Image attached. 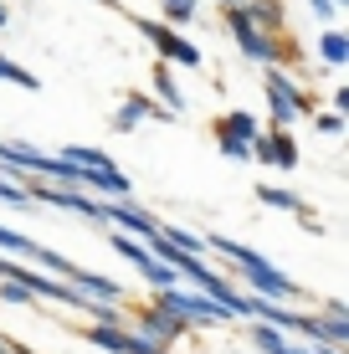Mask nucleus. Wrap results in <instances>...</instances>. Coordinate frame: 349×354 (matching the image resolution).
<instances>
[{
	"instance_id": "f257e3e1",
	"label": "nucleus",
	"mask_w": 349,
	"mask_h": 354,
	"mask_svg": "<svg viewBox=\"0 0 349 354\" xmlns=\"http://www.w3.org/2000/svg\"><path fill=\"white\" fill-rule=\"evenodd\" d=\"M262 88H267V113H272V129H293L298 118L314 108V93H303L287 72L267 67V77H262Z\"/></svg>"
},
{
	"instance_id": "f03ea898",
	"label": "nucleus",
	"mask_w": 349,
	"mask_h": 354,
	"mask_svg": "<svg viewBox=\"0 0 349 354\" xmlns=\"http://www.w3.org/2000/svg\"><path fill=\"white\" fill-rule=\"evenodd\" d=\"M149 308L170 313V319H180L185 328H211V324H226V313L216 308L211 298H200V292H180V288L154 292V303H149Z\"/></svg>"
},
{
	"instance_id": "7ed1b4c3",
	"label": "nucleus",
	"mask_w": 349,
	"mask_h": 354,
	"mask_svg": "<svg viewBox=\"0 0 349 354\" xmlns=\"http://www.w3.org/2000/svg\"><path fill=\"white\" fill-rule=\"evenodd\" d=\"M134 26L144 31V41L160 52V62H170V67H200V46H190L180 31L160 26V21H144V16H134Z\"/></svg>"
},
{
	"instance_id": "20e7f679",
	"label": "nucleus",
	"mask_w": 349,
	"mask_h": 354,
	"mask_svg": "<svg viewBox=\"0 0 349 354\" xmlns=\"http://www.w3.org/2000/svg\"><path fill=\"white\" fill-rule=\"evenodd\" d=\"M226 26H232V36H236V46H242V57L247 62H262V67H278V57H283V46H278V36H262L257 26H247L242 21V10H226Z\"/></svg>"
},
{
	"instance_id": "39448f33",
	"label": "nucleus",
	"mask_w": 349,
	"mask_h": 354,
	"mask_svg": "<svg viewBox=\"0 0 349 354\" xmlns=\"http://www.w3.org/2000/svg\"><path fill=\"white\" fill-rule=\"evenodd\" d=\"M103 226L124 231V236H134V241H149L154 231H160V221H154L144 205H134V201H103Z\"/></svg>"
},
{
	"instance_id": "423d86ee",
	"label": "nucleus",
	"mask_w": 349,
	"mask_h": 354,
	"mask_svg": "<svg viewBox=\"0 0 349 354\" xmlns=\"http://www.w3.org/2000/svg\"><path fill=\"white\" fill-rule=\"evenodd\" d=\"M129 334H134V339H144L149 349H160V354H164V349H170L180 334H185V324H180V319H170V313H160V308H139V328H129Z\"/></svg>"
},
{
	"instance_id": "0eeeda50",
	"label": "nucleus",
	"mask_w": 349,
	"mask_h": 354,
	"mask_svg": "<svg viewBox=\"0 0 349 354\" xmlns=\"http://www.w3.org/2000/svg\"><path fill=\"white\" fill-rule=\"evenodd\" d=\"M252 160H267V165H278V169H298V144H293V133H287V129L257 133V139H252Z\"/></svg>"
},
{
	"instance_id": "6e6552de",
	"label": "nucleus",
	"mask_w": 349,
	"mask_h": 354,
	"mask_svg": "<svg viewBox=\"0 0 349 354\" xmlns=\"http://www.w3.org/2000/svg\"><path fill=\"white\" fill-rule=\"evenodd\" d=\"M144 118H160V124H170V113H164L160 103H149L144 93H129V97H124V108L113 113V129H118V133H134Z\"/></svg>"
},
{
	"instance_id": "1a4fd4ad",
	"label": "nucleus",
	"mask_w": 349,
	"mask_h": 354,
	"mask_svg": "<svg viewBox=\"0 0 349 354\" xmlns=\"http://www.w3.org/2000/svg\"><path fill=\"white\" fill-rule=\"evenodd\" d=\"M154 93H160V108L170 118L185 113V93H180V82H175V67L170 62H154Z\"/></svg>"
},
{
	"instance_id": "9d476101",
	"label": "nucleus",
	"mask_w": 349,
	"mask_h": 354,
	"mask_svg": "<svg viewBox=\"0 0 349 354\" xmlns=\"http://www.w3.org/2000/svg\"><path fill=\"white\" fill-rule=\"evenodd\" d=\"M82 339L108 349V354H129V328L124 324H93V328H82Z\"/></svg>"
},
{
	"instance_id": "9b49d317",
	"label": "nucleus",
	"mask_w": 349,
	"mask_h": 354,
	"mask_svg": "<svg viewBox=\"0 0 349 354\" xmlns=\"http://www.w3.org/2000/svg\"><path fill=\"white\" fill-rule=\"evenodd\" d=\"M216 133H221V139H236V144H252V139H257V118H252V113H242V108H232V113H226L221 118V124H216Z\"/></svg>"
},
{
	"instance_id": "f8f14e48",
	"label": "nucleus",
	"mask_w": 349,
	"mask_h": 354,
	"mask_svg": "<svg viewBox=\"0 0 349 354\" xmlns=\"http://www.w3.org/2000/svg\"><path fill=\"white\" fill-rule=\"evenodd\" d=\"M41 252V241H31V236H21V231H10V226H0V257H36Z\"/></svg>"
},
{
	"instance_id": "ddd939ff",
	"label": "nucleus",
	"mask_w": 349,
	"mask_h": 354,
	"mask_svg": "<svg viewBox=\"0 0 349 354\" xmlns=\"http://www.w3.org/2000/svg\"><path fill=\"white\" fill-rule=\"evenodd\" d=\"M257 201L272 205V211H287V216H303V201L293 190H278V185H257Z\"/></svg>"
},
{
	"instance_id": "4468645a",
	"label": "nucleus",
	"mask_w": 349,
	"mask_h": 354,
	"mask_svg": "<svg viewBox=\"0 0 349 354\" xmlns=\"http://www.w3.org/2000/svg\"><path fill=\"white\" fill-rule=\"evenodd\" d=\"M247 334H252V344H257L262 354H293V344H287L278 328H267V324H247Z\"/></svg>"
},
{
	"instance_id": "2eb2a0df",
	"label": "nucleus",
	"mask_w": 349,
	"mask_h": 354,
	"mask_svg": "<svg viewBox=\"0 0 349 354\" xmlns=\"http://www.w3.org/2000/svg\"><path fill=\"white\" fill-rule=\"evenodd\" d=\"M319 52H323V62H329V67H344L349 62V36L344 31H323L319 36Z\"/></svg>"
},
{
	"instance_id": "dca6fc26",
	"label": "nucleus",
	"mask_w": 349,
	"mask_h": 354,
	"mask_svg": "<svg viewBox=\"0 0 349 354\" xmlns=\"http://www.w3.org/2000/svg\"><path fill=\"white\" fill-rule=\"evenodd\" d=\"M0 82H16V88H26V93H36V88H41V77H36L31 67L10 62V57H0Z\"/></svg>"
},
{
	"instance_id": "f3484780",
	"label": "nucleus",
	"mask_w": 349,
	"mask_h": 354,
	"mask_svg": "<svg viewBox=\"0 0 349 354\" xmlns=\"http://www.w3.org/2000/svg\"><path fill=\"white\" fill-rule=\"evenodd\" d=\"M160 6H164V21H160V26H185V21L190 16H196V0H160Z\"/></svg>"
},
{
	"instance_id": "a211bd4d",
	"label": "nucleus",
	"mask_w": 349,
	"mask_h": 354,
	"mask_svg": "<svg viewBox=\"0 0 349 354\" xmlns=\"http://www.w3.org/2000/svg\"><path fill=\"white\" fill-rule=\"evenodd\" d=\"M0 201H6V205H16V211H36V205H31V195L21 190V185H10V180H0Z\"/></svg>"
},
{
	"instance_id": "6ab92c4d",
	"label": "nucleus",
	"mask_w": 349,
	"mask_h": 354,
	"mask_svg": "<svg viewBox=\"0 0 349 354\" xmlns=\"http://www.w3.org/2000/svg\"><path fill=\"white\" fill-rule=\"evenodd\" d=\"M216 144H221V154H226V160H252V144H236V139H221V133H216Z\"/></svg>"
},
{
	"instance_id": "aec40b11",
	"label": "nucleus",
	"mask_w": 349,
	"mask_h": 354,
	"mask_svg": "<svg viewBox=\"0 0 349 354\" xmlns=\"http://www.w3.org/2000/svg\"><path fill=\"white\" fill-rule=\"evenodd\" d=\"M0 298H6V303H21V308H26L31 292H26V288H16V283H0Z\"/></svg>"
},
{
	"instance_id": "412c9836",
	"label": "nucleus",
	"mask_w": 349,
	"mask_h": 354,
	"mask_svg": "<svg viewBox=\"0 0 349 354\" xmlns=\"http://www.w3.org/2000/svg\"><path fill=\"white\" fill-rule=\"evenodd\" d=\"M314 124H319V133H344V118L339 113H319Z\"/></svg>"
},
{
	"instance_id": "4be33fe9",
	"label": "nucleus",
	"mask_w": 349,
	"mask_h": 354,
	"mask_svg": "<svg viewBox=\"0 0 349 354\" xmlns=\"http://www.w3.org/2000/svg\"><path fill=\"white\" fill-rule=\"evenodd\" d=\"M314 16L319 21H334V16H339V6H334V0H314Z\"/></svg>"
},
{
	"instance_id": "5701e85b",
	"label": "nucleus",
	"mask_w": 349,
	"mask_h": 354,
	"mask_svg": "<svg viewBox=\"0 0 349 354\" xmlns=\"http://www.w3.org/2000/svg\"><path fill=\"white\" fill-rule=\"evenodd\" d=\"M129 354H160V349H149L144 339H134V334H129Z\"/></svg>"
},
{
	"instance_id": "b1692460",
	"label": "nucleus",
	"mask_w": 349,
	"mask_h": 354,
	"mask_svg": "<svg viewBox=\"0 0 349 354\" xmlns=\"http://www.w3.org/2000/svg\"><path fill=\"white\" fill-rule=\"evenodd\" d=\"M6 21H10V10H6V6H0V26H6Z\"/></svg>"
},
{
	"instance_id": "393cba45",
	"label": "nucleus",
	"mask_w": 349,
	"mask_h": 354,
	"mask_svg": "<svg viewBox=\"0 0 349 354\" xmlns=\"http://www.w3.org/2000/svg\"><path fill=\"white\" fill-rule=\"evenodd\" d=\"M232 6H242V0H221V10H232Z\"/></svg>"
},
{
	"instance_id": "a878e982",
	"label": "nucleus",
	"mask_w": 349,
	"mask_h": 354,
	"mask_svg": "<svg viewBox=\"0 0 349 354\" xmlns=\"http://www.w3.org/2000/svg\"><path fill=\"white\" fill-rule=\"evenodd\" d=\"M293 354H314V349H293Z\"/></svg>"
},
{
	"instance_id": "bb28decb",
	"label": "nucleus",
	"mask_w": 349,
	"mask_h": 354,
	"mask_svg": "<svg viewBox=\"0 0 349 354\" xmlns=\"http://www.w3.org/2000/svg\"><path fill=\"white\" fill-rule=\"evenodd\" d=\"M334 6H349V0H334Z\"/></svg>"
}]
</instances>
